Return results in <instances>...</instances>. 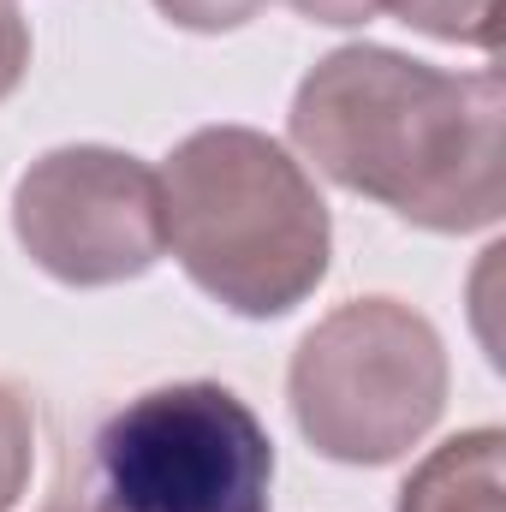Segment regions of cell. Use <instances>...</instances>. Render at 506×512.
<instances>
[{
	"label": "cell",
	"mask_w": 506,
	"mask_h": 512,
	"mask_svg": "<svg viewBox=\"0 0 506 512\" xmlns=\"http://www.w3.org/2000/svg\"><path fill=\"white\" fill-rule=\"evenodd\" d=\"M501 72H441L352 42L310 66L286 131L334 185L423 233H483L506 215Z\"/></svg>",
	"instance_id": "obj_1"
},
{
	"label": "cell",
	"mask_w": 506,
	"mask_h": 512,
	"mask_svg": "<svg viewBox=\"0 0 506 512\" xmlns=\"http://www.w3.org/2000/svg\"><path fill=\"white\" fill-rule=\"evenodd\" d=\"M161 179V221L179 268L233 316L298 310L334 256V221L286 143L251 126L191 131Z\"/></svg>",
	"instance_id": "obj_2"
},
{
	"label": "cell",
	"mask_w": 506,
	"mask_h": 512,
	"mask_svg": "<svg viewBox=\"0 0 506 512\" xmlns=\"http://www.w3.org/2000/svg\"><path fill=\"white\" fill-rule=\"evenodd\" d=\"M447 346L399 298H352L322 316L286 370L304 441L340 465H393L447 411Z\"/></svg>",
	"instance_id": "obj_3"
},
{
	"label": "cell",
	"mask_w": 506,
	"mask_h": 512,
	"mask_svg": "<svg viewBox=\"0 0 506 512\" xmlns=\"http://www.w3.org/2000/svg\"><path fill=\"white\" fill-rule=\"evenodd\" d=\"M108 512H268L274 441L221 382L149 387L96 435Z\"/></svg>",
	"instance_id": "obj_4"
},
{
	"label": "cell",
	"mask_w": 506,
	"mask_h": 512,
	"mask_svg": "<svg viewBox=\"0 0 506 512\" xmlns=\"http://www.w3.org/2000/svg\"><path fill=\"white\" fill-rule=\"evenodd\" d=\"M12 233L60 286H120L167 251L161 179L108 143H66L24 167L12 191Z\"/></svg>",
	"instance_id": "obj_5"
},
{
	"label": "cell",
	"mask_w": 506,
	"mask_h": 512,
	"mask_svg": "<svg viewBox=\"0 0 506 512\" xmlns=\"http://www.w3.org/2000/svg\"><path fill=\"white\" fill-rule=\"evenodd\" d=\"M399 512H506V435L465 429L441 441L405 477Z\"/></svg>",
	"instance_id": "obj_6"
},
{
	"label": "cell",
	"mask_w": 506,
	"mask_h": 512,
	"mask_svg": "<svg viewBox=\"0 0 506 512\" xmlns=\"http://www.w3.org/2000/svg\"><path fill=\"white\" fill-rule=\"evenodd\" d=\"M387 12L435 42L495 48V0H387Z\"/></svg>",
	"instance_id": "obj_7"
},
{
	"label": "cell",
	"mask_w": 506,
	"mask_h": 512,
	"mask_svg": "<svg viewBox=\"0 0 506 512\" xmlns=\"http://www.w3.org/2000/svg\"><path fill=\"white\" fill-rule=\"evenodd\" d=\"M36 471V411L12 382H0V512H12Z\"/></svg>",
	"instance_id": "obj_8"
},
{
	"label": "cell",
	"mask_w": 506,
	"mask_h": 512,
	"mask_svg": "<svg viewBox=\"0 0 506 512\" xmlns=\"http://www.w3.org/2000/svg\"><path fill=\"white\" fill-rule=\"evenodd\" d=\"M161 18H173L179 30H197V36H221V30H239L262 12V0H155Z\"/></svg>",
	"instance_id": "obj_9"
},
{
	"label": "cell",
	"mask_w": 506,
	"mask_h": 512,
	"mask_svg": "<svg viewBox=\"0 0 506 512\" xmlns=\"http://www.w3.org/2000/svg\"><path fill=\"white\" fill-rule=\"evenodd\" d=\"M24 72H30V24L12 0H0V102L24 84Z\"/></svg>",
	"instance_id": "obj_10"
},
{
	"label": "cell",
	"mask_w": 506,
	"mask_h": 512,
	"mask_svg": "<svg viewBox=\"0 0 506 512\" xmlns=\"http://www.w3.org/2000/svg\"><path fill=\"white\" fill-rule=\"evenodd\" d=\"M298 18L310 24H334V30H352V24H370L376 12H387V0H286Z\"/></svg>",
	"instance_id": "obj_11"
}]
</instances>
